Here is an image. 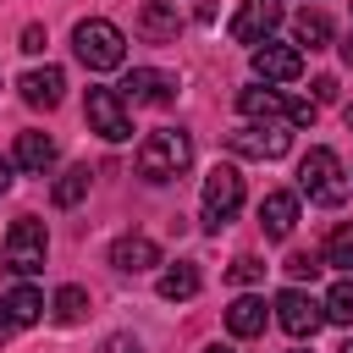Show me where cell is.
Segmentation results:
<instances>
[{"label":"cell","instance_id":"cell-11","mask_svg":"<svg viewBox=\"0 0 353 353\" xmlns=\"http://www.w3.org/2000/svg\"><path fill=\"white\" fill-rule=\"evenodd\" d=\"M116 94H121L127 105H171V99H176V77L160 72V66H132Z\"/></svg>","mask_w":353,"mask_h":353},{"label":"cell","instance_id":"cell-12","mask_svg":"<svg viewBox=\"0 0 353 353\" xmlns=\"http://www.w3.org/2000/svg\"><path fill=\"white\" fill-rule=\"evenodd\" d=\"M281 22V0H243L237 17H232V39L237 44H265Z\"/></svg>","mask_w":353,"mask_h":353},{"label":"cell","instance_id":"cell-28","mask_svg":"<svg viewBox=\"0 0 353 353\" xmlns=\"http://www.w3.org/2000/svg\"><path fill=\"white\" fill-rule=\"evenodd\" d=\"M99 353H143V347H138V336H121V331H116V336L99 342Z\"/></svg>","mask_w":353,"mask_h":353},{"label":"cell","instance_id":"cell-26","mask_svg":"<svg viewBox=\"0 0 353 353\" xmlns=\"http://www.w3.org/2000/svg\"><path fill=\"white\" fill-rule=\"evenodd\" d=\"M287 276H292V281H314V276H320V254H292V259H287Z\"/></svg>","mask_w":353,"mask_h":353},{"label":"cell","instance_id":"cell-31","mask_svg":"<svg viewBox=\"0 0 353 353\" xmlns=\"http://www.w3.org/2000/svg\"><path fill=\"white\" fill-rule=\"evenodd\" d=\"M342 61H347V66H353V33H347V39H342Z\"/></svg>","mask_w":353,"mask_h":353},{"label":"cell","instance_id":"cell-6","mask_svg":"<svg viewBox=\"0 0 353 353\" xmlns=\"http://www.w3.org/2000/svg\"><path fill=\"white\" fill-rule=\"evenodd\" d=\"M243 210V171L237 165H215L210 176H204V232H221L232 215Z\"/></svg>","mask_w":353,"mask_h":353},{"label":"cell","instance_id":"cell-18","mask_svg":"<svg viewBox=\"0 0 353 353\" xmlns=\"http://www.w3.org/2000/svg\"><path fill=\"white\" fill-rule=\"evenodd\" d=\"M17 165L33 171V176H44L55 165V138L50 132H17Z\"/></svg>","mask_w":353,"mask_h":353},{"label":"cell","instance_id":"cell-15","mask_svg":"<svg viewBox=\"0 0 353 353\" xmlns=\"http://www.w3.org/2000/svg\"><path fill=\"white\" fill-rule=\"evenodd\" d=\"M138 33H143L149 44H171V39L182 33V11H176L171 0H149V6L138 11Z\"/></svg>","mask_w":353,"mask_h":353},{"label":"cell","instance_id":"cell-34","mask_svg":"<svg viewBox=\"0 0 353 353\" xmlns=\"http://www.w3.org/2000/svg\"><path fill=\"white\" fill-rule=\"evenodd\" d=\"M336 353H353V342H347V347H336Z\"/></svg>","mask_w":353,"mask_h":353},{"label":"cell","instance_id":"cell-17","mask_svg":"<svg viewBox=\"0 0 353 353\" xmlns=\"http://www.w3.org/2000/svg\"><path fill=\"white\" fill-rule=\"evenodd\" d=\"M199 287H204V276H199V265H188V259H176V265L160 270V298H165V303H188V298H199Z\"/></svg>","mask_w":353,"mask_h":353},{"label":"cell","instance_id":"cell-19","mask_svg":"<svg viewBox=\"0 0 353 353\" xmlns=\"http://www.w3.org/2000/svg\"><path fill=\"white\" fill-rule=\"evenodd\" d=\"M0 314H6V320H11V331H17V325H33V320H39V314H44V292H39V287H28V281H22V287H11V292H6V298H0Z\"/></svg>","mask_w":353,"mask_h":353},{"label":"cell","instance_id":"cell-30","mask_svg":"<svg viewBox=\"0 0 353 353\" xmlns=\"http://www.w3.org/2000/svg\"><path fill=\"white\" fill-rule=\"evenodd\" d=\"M325 99H336V77H314V105H325Z\"/></svg>","mask_w":353,"mask_h":353},{"label":"cell","instance_id":"cell-5","mask_svg":"<svg viewBox=\"0 0 353 353\" xmlns=\"http://www.w3.org/2000/svg\"><path fill=\"white\" fill-rule=\"evenodd\" d=\"M44 254H50V232H44V221H33V215L11 221L6 248H0L6 270H11V276H39V270H44Z\"/></svg>","mask_w":353,"mask_h":353},{"label":"cell","instance_id":"cell-33","mask_svg":"<svg viewBox=\"0 0 353 353\" xmlns=\"http://www.w3.org/2000/svg\"><path fill=\"white\" fill-rule=\"evenodd\" d=\"M204 353H232V347H221V342H215V347H204Z\"/></svg>","mask_w":353,"mask_h":353},{"label":"cell","instance_id":"cell-10","mask_svg":"<svg viewBox=\"0 0 353 353\" xmlns=\"http://www.w3.org/2000/svg\"><path fill=\"white\" fill-rule=\"evenodd\" d=\"M276 325H281L287 336H314V331L325 325V309H320L303 287H287V292H276Z\"/></svg>","mask_w":353,"mask_h":353},{"label":"cell","instance_id":"cell-9","mask_svg":"<svg viewBox=\"0 0 353 353\" xmlns=\"http://www.w3.org/2000/svg\"><path fill=\"white\" fill-rule=\"evenodd\" d=\"M254 77L259 83H298L303 77V50L298 44H281V39L254 44Z\"/></svg>","mask_w":353,"mask_h":353},{"label":"cell","instance_id":"cell-21","mask_svg":"<svg viewBox=\"0 0 353 353\" xmlns=\"http://www.w3.org/2000/svg\"><path fill=\"white\" fill-rule=\"evenodd\" d=\"M88 182H94V176H88V165H66V171L55 176L50 199H55L61 210H72V204H83V199H88Z\"/></svg>","mask_w":353,"mask_h":353},{"label":"cell","instance_id":"cell-35","mask_svg":"<svg viewBox=\"0 0 353 353\" xmlns=\"http://www.w3.org/2000/svg\"><path fill=\"white\" fill-rule=\"evenodd\" d=\"M347 127H353V110H347Z\"/></svg>","mask_w":353,"mask_h":353},{"label":"cell","instance_id":"cell-29","mask_svg":"<svg viewBox=\"0 0 353 353\" xmlns=\"http://www.w3.org/2000/svg\"><path fill=\"white\" fill-rule=\"evenodd\" d=\"M44 44H50V39H44V28H39V22H28V28H22V50H28V55H39Z\"/></svg>","mask_w":353,"mask_h":353},{"label":"cell","instance_id":"cell-8","mask_svg":"<svg viewBox=\"0 0 353 353\" xmlns=\"http://www.w3.org/2000/svg\"><path fill=\"white\" fill-rule=\"evenodd\" d=\"M88 127L105 138V143H127L132 138V116H127V99L116 88H88V105H83Z\"/></svg>","mask_w":353,"mask_h":353},{"label":"cell","instance_id":"cell-20","mask_svg":"<svg viewBox=\"0 0 353 353\" xmlns=\"http://www.w3.org/2000/svg\"><path fill=\"white\" fill-rule=\"evenodd\" d=\"M265 320H270V309H265V298H232V309H226V331L232 336H259L265 331Z\"/></svg>","mask_w":353,"mask_h":353},{"label":"cell","instance_id":"cell-1","mask_svg":"<svg viewBox=\"0 0 353 353\" xmlns=\"http://www.w3.org/2000/svg\"><path fill=\"white\" fill-rule=\"evenodd\" d=\"M188 160H193V138H188L182 127H160V132H149L143 149H138V176H143V182H171V176L188 171Z\"/></svg>","mask_w":353,"mask_h":353},{"label":"cell","instance_id":"cell-25","mask_svg":"<svg viewBox=\"0 0 353 353\" xmlns=\"http://www.w3.org/2000/svg\"><path fill=\"white\" fill-rule=\"evenodd\" d=\"M325 320H336V325H353V276H342L331 292H325Z\"/></svg>","mask_w":353,"mask_h":353},{"label":"cell","instance_id":"cell-14","mask_svg":"<svg viewBox=\"0 0 353 353\" xmlns=\"http://www.w3.org/2000/svg\"><path fill=\"white\" fill-rule=\"evenodd\" d=\"M110 265H116V270H127V276H138V270H154V265H160V248H154V237L127 232V237H116V243H110Z\"/></svg>","mask_w":353,"mask_h":353},{"label":"cell","instance_id":"cell-3","mask_svg":"<svg viewBox=\"0 0 353 353\" xmlns=\"http://www.w3.org/2000/svg\"><path fill=\"white\" fill-rule=\"evenodd\" d=\"M298 193H303L309 204H325V210H336V204L347 199V176H342L336 149H309V154L298 160Z\"/></svg>","mask_w":353,"mask_h":353},{"label":"cell","instance_id":"cell-32","mask_svg":"<svg viewBox=\"0 0 353 353\" xmlns=\"http://www.w3.org/2000/svg\"><path fill=\"white\" fill-rule=\"evenodd\" d=\"M6 188H11V165L0 160V193H6Z\"/></svg>","mask_w":353,"mask_h":353},{"label":"cell","instance_id":"cell-16","mask_svg":"<svg viewBox=\"0 0 353 353\" xmlns=\"http://www.w3.org/2000/svg\"><path fill=\"white\" fill-rule=\"evenodd\" d=\"M259 226H265V237H287L298 226V193H287V188L265 193L259 199Z\"/></svg>","mask_w":353,"mask_h":353},{"label":"cell","instance_id":"cell-4","mask_svg":"<svg viewBox=\"0 0 353 353\" xmlns=\"http://www.w3.org/2000/svg\"><path fill=\"white\" fill-rule=\"evenodd\" d=\"M237 110L248 121H287V127H309L314 121V99H287L281 88H243L237 94Z\"/></svg>","mask_w":353,"mask_h":353},{"label":"cell","instance_id":"cell-27","mask_svg":"<svg viewBox=\"0 0 353 353\" xmlns=\"http://www.w3.org/2000/svg\"><path fill=\"white\" fill-rule=\"evenodd\" d=\"M226 276H232V281H237V287H248V281H259V276H265V265H259V259H248V254H243V259H232V270H226Z\"/></svg>","mask_w":353,"mask_h":353},{"label":"cell","instance_id":"cell-2","mask_svg":"<svg viewBox=\"0 0 353 353\" xmlns=\"http://www.w3.org/2000/svg\"><path fill=\"white\" fill-rule=\"evenodd\" d=\"M72 50H77V61L88 72H116L127 61V33L116 22H105V17H88V22L72 28Z\"/></svg>","mask_w":353,"mask_h":353},{"label":"cell","instance_id":"cell-13","mask_svg":"<svg viewBox=\"0 0 353 353\" xmlns=\"http://www.w3.org/2000/svg\"><path fill=\"white\" fill-rule=\"evenodd\" d=\"M22 99L33 105V110H55L61 105V88H66V72L61 66H33V72H22Z\"/></svg>","mask_w":353,"mask_h":353},{"label":"cell","instance_id":"cell-23","mask_svg":"<svg viewBox=\"0 0 353 353\" xmlns=\"http://www.w3.org/2000/svg\"><path fill=\"white\" fill-rule=\"evenodd\" d=\"M50 309H55V320H61V325H77V320H83V314H88V292H83V287H72V281H66V287H61V292H55V303H50Z\"/></svg>","mask_w":353,"mask_h":353},{"label":"cell","instance_id":"cell-7","mask_svg":"<svg viewBox=\"0 0 353 353\" xmlns=\"http://www.w3.org/2000/svg\"><path fill=\"white\" fill-rule=\"evenodd\" d=\"M226 149L243 160H281L292 149V127L287 121H248V127L226 132Z\"/></svg>","mask_w":353,"mask_h":353},{"label":"cell","instance_id":"cell-22","mask_svg":"<svg viewBox=\"0 0 353 353\" xmlns=\"http://www.w3.org/2000/svg\"><path fill=\"white\" fill-rule=\"evenodd\" d=\"M292 39H298V50H303V44H309V50H325V44H331V17H325V11H298Z\"/></svg>","mask_w":353,"mask_h":353},{"label":"cell","instance_id":"cell-24","mask_svg":"<svg viewBox=\"0 0 353 353\" xmlns=\"http://www.w3.org/2000/svg\"><path fill=\"white\" fill-rule=\"evenodd\" d=\"M320 265H336V270H353V221H347V226H336V232L325 237V254H320Z\"/></svg>","mask_w":353,"mask_h":353}]
</instances>
